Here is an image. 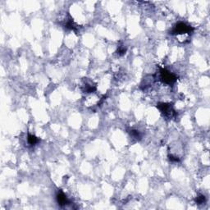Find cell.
<instances>
[{"mask_svg": "<svg viewBox=\"0 0 210 210\" xmlns=\"http://www.w3.org/2000/svg\"><path fill=\"white\" fill-rule=\"evenodd\" d=\"M193 30H194V28L188 24L184 22H179L174 25L173 29L171 31V34L176 35H189L193 32Z\"/></svg>", "mask_w": 210, "mask_h": 210, "instance_id": "obj_1", "label": "cell"}, {"mask_svg": "<svg viewBox=\"0 0 210 210\" xmlns=\"http://www.w3.org/2000/svg\"><path fill=\"white\" fill-rule=\"evenodd\" d=\"M157 108L159 109V111L163 114V117H165L167 119H172L177 115L172 105L171 104L159 103L157 104Z\"/></svg>", "mask_w": 210, "mask_h": 210, "instance_id": "obj_2", "label": "cell"}, {"mask_svg": "<svg viewBox=\"0 0 210 210\" xmlns=\"http://www.w3.org/2000/svg\"><path fill=\"white\" fill-rule=\"evenodd\" d=\"M177 77L174 75L173 73L170 72L166 69H161L160 71V80L163 81V83L167 84V85H172L176 82Z\"/></svg>", "mask_w": 210, "mask_h": 210, "instance_id": "obj_3", "label": "cell"}, {"mask_svg": "<svg viewBox=\"0 0 210 210\" xmlns=\"http://www.w3.org/2000/svg\"><path fill=\"white\" fill-rule=\"evenodd\" d=\"M57 201H58V204L60 206H65L67 204L69 203L68 199L67 198V196H65V194L62 191V190H59L57 194Z\"/></svg>", "mask_w": 210, "mask_h": 210, "instance_id": "obj_4", "label": "cell"}, {"mask_svg": "<svg viewBox=\"0 0 210 210\" xmlns=\"http://www.w3.org/2000/svg\"><path fill=\"white\" fill-rule=\"evenodd\" d=\"M83 91L85 93H93L96 91V86L92 85V83H88L85 82L83 85Z\"/></svg>", "mask_w": 210, "mask_h": 210, "instance_id": "obj_5", "label": "cell"}, {"mask_svg": "<svg viewBox=\"0 0 210 210\" xmlns=\"http://www.w3.org/2000/svg\"><path fill=\"white\" fill-rule=\"evenodd\" d=\"M64 26H65L67 29L68 30H76V29H77V25L75 24V22H73V20L72 18L67 19V20L66 21L65 24H64Z\"/></svg>", "mask_w": 210, "mask_h": 210, "instance_id": "obj_6", "label": "cell"}, {"mask_svg": "<svg viewBox=\"0 0 210 210\" xmlns=\"http://www.w3.org/2000/svg\"><path fill=\"white\" fill-rule=\"evenodd\" d=\"M27 140H28V143H29L30 145H35L38 142L40 141V140H39L36 136H35V135L30 134L28 135Z\"/></svg>", "mask_w": 210, "mask_h": 210, "instance_id": "obj_7", "label": "cell"}, {"mask_svg": "<svg viewBox=\"0 0 210 210\" xmlns=\"http://www.w3.org/2000/svg\"><path fill=\"white\" fill-rule=\"evenodd\" d=\"M206 202V198L203 195H199L196 198V203L197 204H203Z\"/></svg>", "mask_w": 210, "mask_h": 210, "instance_id": "obj_8", "label": "cell"}, {"mask_svg": "<svg viewBox=\"0 0 210 210\" xmlns=\"http://www.w3.org/2000/svg\"><path fill=\"white\" fill-rule=\"evenodd\" d=\"M130 134L131 137H133L134 139H136V140H140V139L141 138V135H140V133L138 130H130Z\"/></svg>", "mask_w": 210, "mask_h": 210, "instance_id": "obj_9", "label": "cell"}, {"mask_svg": "<svg viewBox=\"0 0 210 210\" xmlns=\"http://www.w3.org/2000/svg\"><path fill=\"white\" fill-rule=\"evenodd\" d=\"M126 51H127V49L124 47V45H120V46H118V48H117V54H118V55H123L126 54Z\"/></svg>", "mask_w": 210, "mask_h": 210, "instance_id": "obj_10", "label": "cell"}]
</instances>
